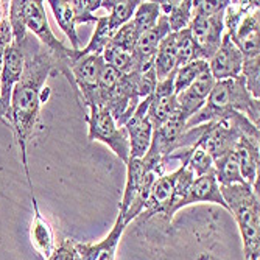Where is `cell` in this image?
Masks as SVG:
<instances>
[{
    "label": "cell",
    "mask_w": 260,
    "mask_h": 260,
    "mask_svg": "<svg viewBox=\"0 0 260 260\" xmlns=\"http://www.w3.org/2000/svg\"><path fill=\"white\" fill-rule=\"evenodd\" d=\"M207 62H209V72L215 78V81H223V80L240 77L242 66H243V55L229 39V36L224 33L218 50Z\"/></svg>",
    "instance_id": "14"
},
{
    "label": "cell",
    "mask_w": 260,
    "mask_h": 260,
    "mask_svg": "<svg viewBox=\"0 0 260 260\" xmlns=\"http://www.w3.org/2000/svg\"><path fill=\"white\" fill-rule=\"evenodd\" d=\"M229 39L243 55V59L260 56V16H258V2L248 10L243 19L239 22L235 30L228 35Z\"/></svg>",
    "instance_id": "11"
},
{
    "label": "cell",
    "mask_w": 260,
    "mask_h": 260,
    "mask_svg": "<svg viewBox=\"0 0 260 260\" xmlns=\"http://www.w3.org/2000/svg\"><path fill=\"white\" fill-rule=\"evenodd\" d=\"M197 59H200V53H198L197 45L192 39L190 30H188V27H187V28L179 31V50H178L176 69L190 64Z\"/></svg>",
    "instance_id": "29"
},
{
    "label": "cell",
    "mask_w": 260,
    "mask_h": 260,
    "mask_svg": "<svg viewBox=\"0 0 260 260\" xmlns=\"http://www.w3.org/2000/svg\"><path fill=\"white\" fill-rule=\"evenodd\" d=\"M229 5V0H192V14L212 16L223 13Z\"/></svg>",
    "instance_id": "32"
},
{
    "label": "cell",
    "mask_w": 260,
    "mask_h": 260,
    "mask_svg": "<svg viewBox=\"0 0 260 260\" xmlns=\"http://www.w3.org/2000/svg\"><path fill=\"white\" fill-rule=\"evenodd\" d=\"M214 172L220 185L246 184L242 178L239 162L237 157H235V151L228 153L218 159H214Z\"/></svg>",
    "instance_id": "25"
},
{
    "label": "cell",
    "mask_w": 260,
    "mask_h": 260,
    "mask_svg": "<svg viewBox=\"0 0 260 260\" xmlns=\"http://www.w3.org/2000/svg\"><path fill=\"white\" fill-rule=\"evenodd\" d=\"M139 36H140L139 31L136 30V27L133 25V22L129 20L128 23H125L122 28H119L112 35V39H111L109 44L117 47V49H122V50H125L128 53H133Z\"/></svg>",
    "instance_id": "30"
},
{
    "label": "cell",
    "mask_w": 260,
    "mask_h": 260,
    "mask_svg": "<svg viewBox=\"0 0 260 260\" xmlns=\"http://www.w3.org/2000/svg\"><path fill=\"white\" fill-rule=\"evenodd\" d=\"M25 50L27 49L11 42V45L8 47L4 55L2 69H0V97L2 99L10 100L13 87L16 86V83L20 80L23 74V67H25Z\"/></svg>",
    "instance_id": "17"
},
{
    "label": "cell",
    "mask_w": 260,
    "mask_h": 260,
    "mask_svg": "<svg viewBox=\"0 0 260 260\" xmlns=\"http://www.w3.org/2000/svg\"><path fill=\"white\" fill-rule=\"evenodd\" d=\"M5 5H7V2H0V17H2V14H4Z\"/></svg>",
    "instance_id": "36"
},
{
    "label": "cell",
    "mask_w": 260,
    "mask_h": 260,
    "mask_svg": "<svg viewBox=\"0 0 260 260\" xmlns=\"http://www.w3.org/2000/svg\"><path fill=\"white\" fill-rule=\"evenodd\" d=\"M235 157L239 162V169L243 181L252 187V190L258 195V139L242 136L235 145Z\"/></svg>",
    "instance_id": "16"
},
{
    "label": "cell",
    "mask_w": 260,
    "mask_h": 260,
    "mask_svg": "<svg viewBox=\"0 0 260 260\" xmlns=\"http://www.w3.org/2000/svg\"><path fill=\"white\" fill-rule=\"evenodd\" d=\"M228 212L237 221L245 260H258L260 257V204L258 195L248 184L220 185Z\"/></svg>",
    "instance_id": "3"
},
{
    "label": "cell",
    "mask_w": 260,
    "mask_h": 260,
    "mask_svg": "<svg viewBox=\"0 0 260 260\" xmlns=\"http://www.w3.org/2000/svg\"><path fill=\"white\" fill-rule=\"evenodd\" d=\"M157 4L160 14L169 20L170 33H178L188 27L192 20V0H160Z\"/></svg>",
    "instance_id": "22"
},
{
    "label": "cell",
    "mask_w": 260,
    "mask_h": 260,
    "mask_svg": "<svg viewBox=\"0 0 260 260\" xmlns=\"http://www.w3.org/2000/svg\"><path fill=\"white\" fill-rule=\"evenodd\" d=\"M35 39L30 38V44L25 50V67L20 80L13 87L10 97V129L14 134L16 144L20 151V160L25 170V176L33 193V184L30 179L27 148L28 142L36 128L39 111L42 105V90L45 81L52 75H62V67L58 59L50 55L41 45L33 44Z\"/></svg>",
    "instance_id": "1"
},
{
    "label": "cell",
    "mask_w": 260,
    "mask_h": 260,
    "mask_svg": "<svg viewBox=\"0 0 260 260\" xmlns=\"http://www.w3.org/2000/svg\"><path fill=\"white\" fill-rule=\"evenodd\" d=\"M97 27H95V33L92 35L89 44L84 47V49H80L78 52L74 50L72 53V61L78 56H86V55H97V56H102L105 49L108 47V44L111 42L112 39V33L109 30V25H108V17L106 16H102V17H97ZM72 64V62H70Z\"/></svg>",
    "instance_id": "24"
},
{
    "label": "cell",
    "mask_w": 260,
    "mask_h": 260,
    "mask_svg": "<svg viewBox=\"0 0 260 260\" xmlns=\"http://www.w3.org/2000/svg\"><path fill=\"white\" fill-rule=\"evenodd\" d=\"M159 16H160V10H159L157 2H140L139 7L136 8V13L131 22L136 27V30L139 31V35H142L144 31L156 25Z\"/></svg>",
    "instance_id": "27"
},
{
    "label": "cell",
    "mask_w": 260,
    "mask_h": 260,
    "mask_svg": "<svg viewBox=\"0 0 260 260\" xmlns=\"http://www.w3.org/2000/svg\"><path fill=\"white\" fill-rule=\"evenodd\" d=\"M214 84H215V78L207 70L195 83H192L185 90H182L176 95V102H178L176 117L184 125L206 105V100L210 90L214 89Z\"/></svg>",
    "instance_id": "12"
},
{
    "label": "cell",
    "mask_w": 260,
    "mask_h": 260,
    "mask_svg": "<svg viewBox=\"0 0 260 260\" xmlns=\"http://www.w3.org/2000/svg\"><path fill=\"white\" fill-rule=\"evenodd\" d=\"M49 260H80L78 252L75 249V242L70 239L62 240L61 245L56 246L55 252Z\"/></svg>",
    "instance_id": "34"
},
{
    "label": "cell",
    "mask_w": 260,
    "mask_h": 260,
    "mask_svg": "<svg viewBox=\"0 0 260 260\" xmlns=\"http://www.w3.org/2000/svg\"><path fill=\"white\" fill-rule=\"evenodd\" d=\"M188 30L197 45L200 59L209 61L218 50L224 35V11L212 16L192 14Z\"/></svg>",
    "instance_id": "6"
},
{
    "label": "cell",
    "mask_w": 260,
    "mask_h": 260,
    "mask_svg": "<svg viewBox=\"0 0 260 260\" xmlns=\"http://www.w3.org/2000/svg\"><path fill=\"white\" fill-rule=\"evenodd\" d=\"M176 114H178V102L175 92V72H173L165 80L157 81L151 93L147 115L154 131L159 126H162L165 122L173 119Z\"/></svg>",
    "instance_id": "10"
},
{
    "label": "cell",
    "mask_w": 260,
    "mask_h": 260,
    "mask_svg": "<svg viewBox=\"0 0 260 260\" xmlns=\"http://www.w3.org/2000/svg\"><path fill=\"white\" fill-rule=\"evenodd\" d=\"M151 95L142 99L134 114L131 115V119L125 123V129L128 133L129 140V157L142 159L150 150L153 139V126L147 115Z\"/></svg>",
    "instance_id": "9"
},
{
    "label": "cell",
    "mask_w": 260,
    "mask_h": 260,
    "mask_svg": "<svg viewBox=\"0 0 260 260\" xmlns=\"http://www.w3.org/2000/svg\"><path fill=\"white\" fill-rule=\"evenodd\" d=\"M176 170L170 175H162L154 185L145 201L144 210L139 215L142 220H148L154 215H165L169 221L176 214Z\"/></svg>",
    "instance_id": "8"
},
{
    "label": "cell",
    "mask_w": 260,
    "mask_h": 260,
    "mask_svg": "<svg viewBox=\"0 0 260 260\" xmlns=\"http://www.w3.org/2000/svg\"><path fill=\"white\" fill-rule=\"evenodd\" d=\"M209 70V62L203 59H197L187 66L176 69L175 72V92L176 95L185 90L192 83H195L204 72Z\"/></svg>",
    "instance_id": "26"
},
{
    "label": "cell",
    "mask_w": 260,
    "mask_h": 260,
    "mask_svg": "<svg viewBox=\"0 0 260 260\" xmlns=\"http://www.w3.org/2000/svg\"><path fill=\"white\" fill-rule=\"evenodd\" d=\"M139 4L140 0H103L102 8L109 10V16L106 17L112 35L133 19Z\"/></svg>",
    "instance_id": "23"
},
{
    "label": "cell",
    "mask_w": 260,
    "mask_h": 260,
    "mask_svg": "<svg viewBox=\"0 0 260 260\" xmlns=\"http://www.w3.org/2000/svg\"><path fill=\"white\" fill-rule=\"evenodd\" d=\"M0 123L10 128V100L0 97Z\"/></svg>",
    "instance_id": "35"
},
{
    "label": "cell",
    "mask_w": 260,
    "mask_h": 260,
    "mask_svg": "<svg viewBox=\"0 0 260 260\" xmlns=\"http://www.w3.org/2000/svg\"><path fill=\"white\" fill-rule=\"evenodd\" d=\"M22 16H23V22H25L27 31H31L35 38L41 42L42 49H45L58 59V62L62 67V75L67 78V81L77 93L72 72H70V62H72L74 50L70 47H66L55 36L44 10V2H41V0H22Z\"/></svg>",
    "instance_id": "4"
},
{
    "label": "cell",
    "mask_w": 260,
    "mask_h": 260,
    "mask_svg": "<svg viewBox=\"0 0 260 260\" xmlns=\"http://www.w3.org/2000/svg\"><path fill=\"white\" fill-rule=\"evenodd\" d=\"M178 50H179V31L169 33L159 44L157 53L154 56V72L157 81H162L173 72H176Z\"/></svg>",
    "instance_id": "20"
},
{
    "label": "cell",
    "mask_w": 260,
    "mask_h": 260,
    "mask_svg": "<svg viewBox=\"0 0 260 260\" xmlns=\"http://www.w3.org/2000/svg\"><path fill=\"white\" fill-rule=\"evenodd\" d=\"M126 224L122 215H117L114 228L108 234V237L99 243H78L75 242V249L80 260H115V251L122 239V234Z\"/></svg>",
    "instance_id": "15"
},
{
    "label": "cell",
    "mask_w": 260,
    "mask_h": 260,
    "mask_svg": "<svg viewBox=\"0 0 260 260\" xmlns=\"http://www.w3.org/2000/svg\"><path fill=\"white\" fill-rule=\"evenodd\" d=\"M47 4L50 5L59 28L67 36L70 44H72V50L78 52L81 47V39L77 33V23H75L72 4L67 2V0H49Z\"/></svg>",
    "instance_id": "21"
},
{
    "label": "cell",
    "mask_w": 260,
    "mask_h": 260,
    "mask_svg": "<svg viewBox=\"0 0 260 260\" xmlns=\"http://www.w3.org/2000/svg\"><path fill=\"white\" fill-rule=\"evenodd\" d=\"M169 33H170L169 20L167 17L160 14L156 25L142 33L136 42V47L133 50V66L136 70H142L150 66H154V56L157 53L159 44Z\"/></svg>",
    "instance_id": "13"
},
{
    "label": "cell",
    "mask_w": 260,
    "mask_h": 260,
    "mask_svg": "<svg viewBox=\"0 0 260 260\" xmlns=\"http://www.w3.org/2000/svg\"><path fill=\"white\" fill-rule=\"evenodd\" d=\"M70 4H72L77 25L97 22V16H92V14L93 11L102 8V0H72Z\"/></svg>",
    "instance_id": "31"
},
{
    "label": "cell",
    "mask_w": 260,
    "mask_h": 260,
    "mask_svg": "<svg viewBox=\"0 0 260 260\" xmlns=\"http://www.w3.org/2000/svg\"><path fill=\"white\" fill-rule=\"evenodd\" d=\"M8 4L5 5L4 14L0 17V69H2V61H4V55L7 52V49L13 42V33H11V25L8 20Z\"/></svg>",
    "instance_id": "33"
},
{
    "label": "cell",
    "mask_w": 260,
    "mask_h": 260,
    "mask_svg": "<svg viewBox=\"0 0 260 260\" xmlns=\"http://www.w3.org/2000/svg\"><path fill=\"white\" fill-rule=\"evenodd\" d=\"M237 114H243L251 123L258 126V100L251 97L242 75L223 81H215L214 89L210 90L206 100V105L185 123V129H192L212 120L232 119Z\"/></svg>",
    "instance_id": "2"
},
{
    "label": "cell",
    "mask_w": 260,
    "mask_h": 260,
    "mask_svg": "<svg viewBox=\"0 0 260 260\" xmlns=\"http://www.w3.org/2000/svg\"><path fill=\"white\" fill-rule=\"evenodd\" d=\"M31 198H33V210H35L33 221H31V229H30L31 243L35 246V249L38 251V254L44 260H49L52 257V254L55 252V249H56L55 234H53V229H52L50 223L42 217L35 193H31Z\"/></svg>",
    "instance_id": "19"
},
{
    "label": "cell",
    "mask_w": 260,
    "mask_h": 260,
    "mask_svg": "<svg viewBox=\"0 0 260 260\" xmlns=\"http://www.w3.org/2000/svg\"><path fill=\"white\" fill-rule=\"evenodd\" d=\"M87 111V139L90 142H102V144H105L126 165V162L129 160V140L125 126L117 125L109 111L105 108H90Z\"/></svg>",
    "instance_id": "5"
},
{
    "label": "cell",
    "mask_w": 260,
    "mask_h": 260,
    "mask_svg": "<svg viewBox=\"0 0 260 260\" xmlns=\"http://www.w3.org/2000/svg\"><path fill=\"white\" fill-rule=\"evenodd\" d=\"M240 75L245 80V86H246L248 92L251 93V97L258 100V97H260V83H258V77H260V56L243 59L242 74Z\"/></svg>",
    "instance_id": "28"
},
{
    "label": "cell",
    "mask_w": 260,
    "mask_h": 260,
    "mask_svg": "<svg viewBox=\"0 0 260 260\" xmlns=\"http://www.w3.org/2000/svg\"><path fill=\"white\" fill-rule=\"evenodd\" d=\"M105 66L103 56L86 55L78 56L70 64V72L77 87V93L86 109L92 108L95 103V95L99 90V80L102 69Z\"/></svg>",
    "instance_id": "7"
},
{
    "label": "cell",
    "mask_w": 260,
    "mask_h": 260,
    "mask_svg": "<svg viewBox=\"0 0 260 260\" xmlns=\"http://www.w3.org/2000/svg\"><path fill=\"white\" fill-rule=\"evenodd\" d=\"M197 203L218 204L228 210L226 203L221 195V190H220V184L215 176V172H210V173L195 178L192 181L185 197L182 198V201L179 204V209H182L185 206H190V204H197Z\"/></svg>",
    "instance_id": "18"
}]
</instances>
